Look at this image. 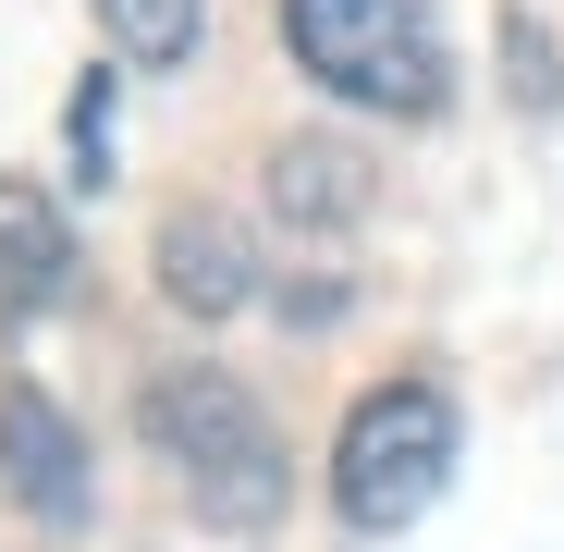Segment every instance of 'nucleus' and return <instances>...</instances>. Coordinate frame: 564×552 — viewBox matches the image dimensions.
Segmentation results:
<instances>
[{
    "instance_id": "f257e3e1",
    "label": "nucleus",
    "mask_w": 564,
    "mask_h": 552,
    "mask_svg": "<svg viewBox=\"0 0 564 552\" xmlns=\"http://www.w3.org/2000/svg\"><path fill=\"white\" fill-rule=\"evenodd\" d=\"M135 430H148V454L184 479V504H197L209 528H270L282 504H295V454H282L270 405L234 381V368H160V381L135 393Z\"/></svg>"
},
{
    "instance_id": "f03ea898",
    "label": "nucleus",
    "mask_w": 564,
    "mask_h": 552,
    "mask_svg": "<svg viewBox=\"0 0 564 552\" xmlns=\"http://www.w3.org/2000/svg\"><path fill=\"white\" fill-rule=\"evenodd\" d=\"M282 50H295L332 99L393 111V123H430L454 99V50H442L430 0H282Z\"/></svg>"
},
{
    "instance_id": "7ed1b4c3",
    "label": "nucleus",
    "mask_w": 564,
    "mask_h": 552,
    "mask_svg": "<svg viewBox=\"0 0 564 552\" xmlns=\"http://www.w3.org/2000/svg\"><path fill=\"white\" fill-rule=\"evenodd\" d=\"M442 479H454V393L442 381H381V393L344 405V430H332V504H344V528L393 540V528H417L442 504Z\"/></svg>"
},
{
    "instance_id": "20e7f679",
    "label": "nucleus",
    "mask_w": 564,
    "mask_h": 552,
    "mask_svg": "<svg viewBox=\"0 0 564 552\" xmlns=\"http://www.w3.org/2000/svg\"><path fill=\"white\" fill-rule=\"evenodd\" d=\"M0 491L37 528H86V430L37 381H0Z\"/></svg>"
},
{
    "instance_id": "39448f33",
    "label": "nucleus",
    "mask_w": 564,
    "mask_h": 552,
    "mask_svg": "<svg viewBox=\"0 0 564 552\" xmlns=\"http://www.w3.org/2000/svg\"><path fill=\"white\" fill-rule=\"evenodd\" d=\"M258 197H270L282 234H356L368 209H381V172H368L356 136H282L258 160Z\"/></svg>"
},
{
    "instance_id": "423d86ee",
    "label": "nucleus",
    "mask_w": 564,
    "mask_h": 552,
    "mask_svg": "<svg viewBox=\"0 0 564 552\" xmlns=\"http://www.w3.org/2000/svg\"><path fill=\"white\" fill-rule=\"evenodd\" d=\"M148 270H160V295H172L184 320H234V307H258V246H246L234 209H160Z\"/></svg>"
},
{
    "instance_id": "0eeeda50",
    "label": "nucleus",
    "mask_w": 564,
    "mask_h": 552,
    "mask_svg": "<svg viewBox=\"0 0 564 552\" xmlns=\"http://www.w3.org/2000/svg\"><path fill=\"white\" fill-rule=\"evenodd\" d=\"M62 283H74V221L37 184H0V332H25Z\"/></svg>"
},
{
    "instance_id": "6e6552de",
    "label": "nucleus",
    "mask_w": 564,
    "mask_h": 552,
    "mask_svg": "<svg viewBox=\"0 0 564 552\" xmlns=\"http://www.w3.org/2000/svg\"><path fill=\"white\" fill-rule=\"evenodd\" d=\"M197 25H209V0H99V50H111L123 74L197 62Z\"/></svg>"
},
{
    "instance_id": "1a4fd4ad",
    "label": "nucleus",
    "mask_w": 564,
    "mask_h": 552,
    "mask_svg": "<svg viewBox=\"0 0 564 552\" xmlns=\"http://www.w3.org/2000/svg\"><path fill=\"white\" fill-rule=\"evenodd\" d=\"M111 99H123V74H86V86H74V111H62V148H74V197H99V184H111Z\"/></svg>"
},
{
    "instance_id": "9d476101",
    "label": "nucleus",
    "mask_w": 564,
    "mask_h": 552,
    "mask_svg": "<svg viewBox=\"0 0 564 552\" xmlns=\"http://www.w3.org/2000/svg\"><path fill=\"white\" fill-rule=\"evenodd\" d=\"M503 50H516V99H528V111H552V86H564V74H552V37H540V25H516Z\"/></svg>"
}]
</instances>
